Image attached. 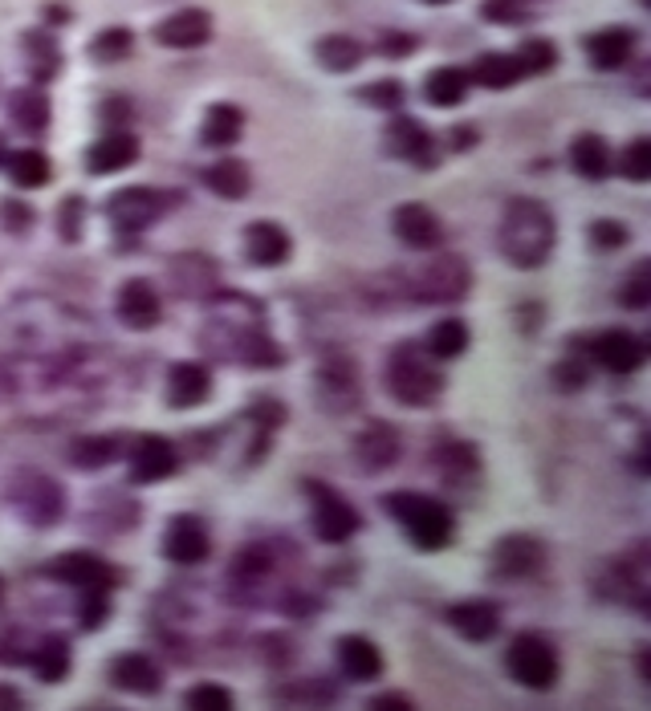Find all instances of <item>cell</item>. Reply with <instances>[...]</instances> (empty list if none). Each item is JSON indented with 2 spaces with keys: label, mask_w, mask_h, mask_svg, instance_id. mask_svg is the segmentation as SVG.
<instances>
[{
  "label": "cell",
  "mask_w": 651,
  "mask_h": 711,
  "mask_svg": "<svg viewBox=\"0 0 651 711\" xmlns=\"http://www.w3.org/2000/svg\"><path fill=\"white\" fill-rule=\"evenodd\" d=\"M554 241H558V224H554L550 208L542 199H513L501 215V232H497V244L505 253L509 265L518 269H542L554 253Z\"/></svg>",
  "instance_id": "1"
},
{
  "label": "cell",
  "mask_w": 651,
  "mask_h": 711,
  "mask_svg": "<svg viewBox=\"0 0 651 711\" xmlns=\"http://www.w3.org/2000/svg\"><path fill=\"white\" fill-rule=\"evenodd\" d=\"M383 512H391L411 537V545H420V549H444L456 533L449 504L420 497V492H391V497H383Z\"/></svg>",
  "instance_id": "2"
},
{
  "label": "cell",
  "mask_w": 651,
  "mask_h": 711,
  "mask_svg": "<svg viewBox=\"0 0 651 711\" xmlns=\"http://www.w3.org/2000/svg\"><path fill=\"white\" fill-rule=\"evenodd\" d=\"M387 391L404 407H432L444 395V374L416 354V346H399L387 362Z\"/></svg>",
  "instance_id": "3"
},
{
  "label": "cell",
  "mask_w": 651,
  "mask_h": 711,
  "mask_svg": "<svg viewBox=\"0 0 651 711\" xmlns=\"http://www.w3.org/2000/svg\"><path fill=\"white\" fill-rule=\"evenodd\" d=\"M9 504H13L33 528L58 525L61 512H66V497H61L58 480H49L42 471H21V476L9 483Z\"/></svg>",
  "instance_id": "4"
},
{
  "label": "cell",
  "mask_w": 651,
  "mask_h": 711,
  "mask_svg": "<svg viewBox=\"0 0 651 711\" xmlns=\"http://www.w3.org/2000/svg\"><path fill=\"white\" fill-rule=\"evenodd\" d=\"M505 671L521 687H530V691H550L554 683H558V654H554V646L546 639L521 634V639L509 642Z\"/></svg>",
  "instance_id": "5"
},
{
  "label": "cell",
  "mask_w": 651,
  "mask_h": 711,
  "mask_svg": "<svg viewBox=\"0 0 651 711\" xmlns=\"http://www.w3.org/2000/svg\"><path fill=\"white\" fill-rule=\"evenodd\" d=\"M468 289H473V269L456 253H440L416 272V301L444 305V301H461Z\"/></svg>",
  "instance_id": "6"
},
{
  "label": "cell",
  "mask_w": 651,
  "mask_h": 711,
  "mask_svg": "<svg viewBox=\"0 0 651 711\" xmlns=\"http://www.w3.org/2000/svg\"><path fill=\"white\" fill-rule=\"evenodd\" d=\"M310 488V500H314V533H318L326 545H342V540H350L354 533H359V512L350 509V500H342L334 488H326V483H305Z\"/></svg>",
  "instance_id": "7"
},
{
  "label": "cell",
  "mask_w": 651,
  "mask_h": 711,
  "mask_svg": "<svg viewBox=\"0 0 651 711\" xmlns=\"http://www.w3.org/2000/svg\"><path fill=\"white\" fill-rule=\"evenodd\" d=\"M163 208H167V196H163L160 187H123V191L111 196L106 215L123 232H139V228L155 224L163 215Z\"/></svg>",
  "instance_id": "8"
},
{
  "label": "cell",
  "mask_w": 651,
  "mask_h": 711,
  "mask_svg": "<svg viewBox=\"0 0 651 711\" xmlns=\"http://www.w3.org/2000/svg\"><path fill=\"white\" fill-rule=\"evenodd\" d=\"M49 573L58 578V582L73 585V590H115L123 582V573H118L106 557L98 553H61Z\"/></svg>",
  "instance_id": "9"
},
{
  "label": "cell",
  "mask_w": 651,
  "mask_h": 711,
  "mask_svg": "<svg viewBox=\"0 0 651 711\" xmlns=\"http://www.w3.org/2000/svg\"><path fill=\"white\" fill-rule=\"evenodd\" d=\"M546 566V545L530 533H509L492 545V569L501 578H530Z\"/></svg>",
  "instance_id": "10"
},
{
  "label": "cell",
  "mask_w": 651,
  "mask_h": 711,
  "mask_svg": "<svg viewBox=\"0 0 651 711\" xmlns=\"http://www.w3.org/2000/svg\"><path fill=\"white\" fill-rule=\"evenodd\" d=\"M591 358L611 374H636L648 362V346L627 329H607L591 341Z\"/></svg>",
  "instance_id": "11"
},
{
  "label": "cell",
  "mask_w": 651,
  "mask_h": 711,
  "mask_svg": "<svg viewBox=\"0 0 651 711\" xmlns=\"http://www.w3.org/2000/svg\"><path fill=\"white\" fill-rule=\"evenodd\" d=\"M179 468V452L175 443H167L163 435H139L130 447V480L135 483H155L167 480Z\"/></svg>",
  "instance_id": "12"
},
{
  "label": "cell",
  "mask_w": 651,
  "mask_h": 711,
  "mask_svg": "<svg viewBox=\"0 0 651 711\" xmlns=\"http://www.w3.org/2000/svg\"><path fill=\"white\" fill-rule=\"evenodd\" d=\"M208 549H212V540H208V528H204L200 516H175L172 525H167V537H163V553L172 557L175 566H200L208 561Z\"/></svg>",
  "instance_id": "13"
},
{
  "label": "cell",
  "mask_w": 651,
  "mask_h": 711,
  "mask_svg": "<svg viewBox=\"0 0 651 711\" xmlns=\"http://www.w3.org/2000/svg\"><path fill=\"white\" fill-rule=\"evenodd\" d=\"M160 317H163V301L151 281L130 277V281L118 289V322H123V326L151 329V326H160Z\"/></svg>",
  "instance_id": "14"
},
{
  "label": "cell",
  "mask_w": 651,
  "mask_h": 711,
  "mask_svg": "<svg viewBox=\"0 0 651 711\" xmlns=\"http://www.w3.org/2000/svg\"><path fill=\"white\" fill-rule=\"evenodd\" d=\"M399 452H404V443H399V431L387 423H371L362 427L359 435H354V459H359L362 471H387L399 464Z\"/></svg>",
  "instance_id": "15"
},
{
  "label": "cell",
  "mask_w": 651,
  "mask_h": 711,
  "mask_svg": "<svg viewBox=\"0 0 651 711\" xmlns=\"http://www.w3.org/2000/svg\"><path fill=\"white\" fill-rule=\"evenodd\" d=\"M212 395V370L204 362H175L167 370V403L175 411H188V407H200Z\"/></svg>",
  "instance_id": "16"
},
{
  "label": "cell",
  "mask_w": 651,
  "mask_h": 711,
  "mask_svg": "<svg viewBox=\"0 0 651 711\" xmlns=\"http://www.w3.org/2000/svg\"><path fill=\"white\" fill-rule=\"evenodd\" d=\"M293 253L290 232L274 220H253L245 228V256L260 269H274V265H286V256Z\"/></svg>",
  "instance_id": "17"
},
{
  "label": "cell",
  "mask_w": 651,
  "mask_h": 711,
  "mask_svg": "<svg viewBox=\"0 0 651 711\" xmlns=\"http://www.w3.org/2000/svg\"><path fill=\"white\" fill-rule=\"evenodd\" d=\"M391 224H395V236L407 248H435L444 241V228H440L432 208H423V203H399L395 215H391Z\"/></svg>",
  "instance_id": "18"
},
{
  "label": "cell",
  "mask_w": 651,
  "mask_h": 711,
  "mask_svg": "<svg viewBox=\"0 0 651 711\" xmlns=\"http://www.w3.org/2000/svg\"><path fill=\"white\" fill-rule=\"evenodd\" d=\"M208 37H212V16L204 9H184V13H172L155 25V42L167 45V49H196Z\"/></svg>",
  "instance_id": "19"
},
{
  "label": "cell",
  "mask_w": 651,
  "mask_h": 711,
  "mask_svg": "<svg viewBox=\"0 0 651 711\" xmlns=\"http://www.w3.org/2000/svg\"><path fill=\"white\" fill-rule=\"evenodd\" d=\"M135 159H139V139H135L130 130L115 127L111 135H102V139L86 151V167L94 171V175H115V171L130 167Z\"/></svg>",
  "instance_id": "20"
},
{
  "label": "cell",
  "mask_w": 651,
  "mask_h": 711,
  "mask_svg": "<svg viewBox=\"0 0 651 711\" xmlns=\"http://www.w3.org/2000/svg\"><path fill=\"white\" fill-rule=\"evenodd\" d=\"M111 683L135 696H155L163 687V671L151 654H118L111 663Z\"/></svg>",
  "instance_id": "21"
},
{
  "label": "cell",
  "mask_w": 651,
  "mask_h": 711,
  "mask_svg": "<svg viewBox=\"0 0 651 711\" xmlns=\"http://www.w3.org/2000/svg\"><path fill=\"white\" fill-rule=\"evenodd\" d=\"M449 626L468 642H489L501 630V610L489 602H461L449 610Z\"/></svg>",
  "instance_id": "22"
},
{
  "label": "cell",
  "mask_w": 651,
  "mask_h": 711,
  "mask_svg": "<svg viewBox=\"0 0 651 711\" xmlns=\"http://www.w3.org/2000/svg\"><path fill=\"white\" fill-rule=\"evenodd\" d=\"M387 151L391 155L407 159V163H420V167H432V135L423 123L416 118H395L387 127Z\"/></svg>",
  "instance_id": "23"
},
{
  "label": "cell",
  "mask_w": 651,
  "mask_h": 711,
  "mask_svg": "<svg viewBox=\"0 0 651 711\" xmlns=\"http://www.w3.org/2000/svg\"><path fill=\"white\" fill-rule=\"evenodd\" d=\"M636 54V33L631 28H598L594 37H586V57L598 70H623Z\"/></svg>",
  "instance_id": "24"
},
{
  "label": "cell",
  "mask_w": 651,
  "mask_h": 711,
  "mask_svg": "<svg viewBox=\"0 0 651 711\" xmlns=\"http://www.w3.org/2000/svg\"><path fill=\"white\" fill-rule=\"evenodd\" d=\"M338 663L347 671L350 679L359 683H371L383 675V654L371 639H362V634H347V639H338Z\"/></svg>",
  "instance_id": "25"
},
{
  "label": "cell",
  "mask_w": 651,
  "mask_h": 711,
  "mask_svg": "<svg viewBox=\"0 0 651 711\" xmlns=\"http://www.w3.org/2000/svg\"><path fill=\"white\" fill-rule=\"evenodd\" d=\"M172 277H175V289H179L184 298H204V293L217 289V265H212L208 256H191V253L175 256Z\"/></svg>",
  "instance_id": "26"
},
{
  "label": "cell",
  "mask_w": 651,
  "mask_h": 711,
  "mask_svg": "<svg viewBox=\"0 0 651 711\" xmlns=\"http://www.w3.org/2000/svg\"><path fill=\"white\" fill-rule=\"evenodd\" d=\"M241 130H245V110L232 106V102H217L212 110L204 114L200 139L208 147H232V142L241 139Z\"/></svg>",
  "instance_id": "27"
},
{
  "label": "cell",
  "mask_w": 651,
  "mask_h": 711,
  "mask_svg": "<svg viewBox=\"0 0 651 711\" xmlns=\"http://www.w3.org/2000/svg\"><path fill=\"white\" fill-rule=\"evenodd\" d=\"M204 184L212 187L220 199H245L248 187H253V171L241 159H220V163L204 171Z\"/></svg>",
  "instance_id": "28"
},
{
  "label": "cell",
  "mask_w": 651,
  "mask_h": 711,
  "mask_svg": "<svg viewBox=\"0 0 651 711\" xmlns=\"http://www.w3.org/2000/svg\"><path fill=\"white\" fill-rule=\"evenodd\" d=\"M33 675L42 683H61L70 675V642L61 639V634H49L33 646V658H30Z\"/></svg>",
  "instance_id": "29"
},
{
  "label": "cell",
  "mask_w": 651,
  "mask_h": 711,
  "mask_svg": "<svg viewBox=\"0 0 651 711\" xmlns=\"http://www.w3.org/2000/svg\"><path fill=\"white\" fill-rule=\"evenodd\" d=\"M521 78H525V70H521L518 54H485V57H477V66L468 73V82H480V85H489V90H509V85H518Z\"/></svg>",
  "instance_id": "30"
},
{
  "label": "cell",
  "mask_w": 651,
  "mask_h": 711,
  "mask_svg": "<svg viewBox=\"0 0 651 711\" xmlns=\"http://www.w3.org/2000/svg\"><path fill=\"white\" fill-rule=\"evenodd\" d=\"M570 167L579 171L582 179H607L611 175V147L598 135H579L570 147Z\"/></svg>",
  "instance_id": "31"
},
{
  "label": "cell",
  "mask_w": 651,
  "mask_h": 711,
  "mask_svg": "<svg viewBox=\"0 0 651 711\" xmlns=\"http://www.w3.org/2000/svg\"><path fill=\"white\" fill-rule=\"evenodd\" d=\"M423 94H428V102H432V106L449 110V106L464 102V94H468V70L440 66V70H432V78L423 82Z\"/></svg>",
  "instance_id": "32"
},
{
  "label": "cell",
  "mask_w": 651,
  "mask_h": 711,
  "mask_svg": "<svg viewBox=\"0 0 651 711\" xmlns=\"http://www.w3.org/2000/svg\"><path fill=\"white\" fill-rule=\"evenodd\" d=\"M423 350H428L432 358H440V362L464 354V350H468V326H464L461 317H444V322H435V326L428 329Z\"/></svg>",
  "instance_id": "33"
},
{
  "label": "cell",
  "mask_w": 651,
  "mask_h": 711,
  "mask_svg": "<svg viewBox=\"0 0 651 711\" xmlns=\"http://www.w3.org/2000/svg\"><path fill=\"white\" fill-rule=\"evenodd\" d=\"M9 114L25 135H42L49 127V102H45L42 90H16L9 98Z\"/></svg>",
  "instance_id": "34"
},
{
  "label": "cell",
  "mask_w": 651,
  "mask_h": 711,
  "mask_svg": "<svg viewBox=\"0 0 651 711\" xmlns=\"http://www.w3.org/2000/svg\"><path fill=\"white\" fill-rule=\"evenodd\" d=\"M314 54H318V61L330 73H347L362 61V45L354 37H347V33H330V37H322Z\"/></svg>",
  "instance_id": "35"
},
{
  "label": "cell",
  "mask_w": 651,
  "mask_h": 711,
  "mask_svg": "<svg viewBox=\"0 0 651 711\" xmlns=\"http://www.w3.org/2000/svg\"><path fill=\"white\" fill-rule=\"evenodd\" d=\"M4 163H9V179H13L16 187H45V184H49V175H54L49 159H45L42 151H33V147H25V151H13Z\"/></svg>",
  "instance_id": "36"
},
{
  "label": "cell",
  "mask_w": 651,
  "mask_h": 711,
  "mask_svg": "<svg viewBox=\"0 0 651 711\" xmlns=\"http://www.w3.org/2000/svg\"><path fill=\"white\" fill-rule=\"evenodd\" d=\"M334 395L342 398L338 411L350 407L354 395H359V374H354V366H350L347 358H330V362L322 366V398H334Z\"/></svg>",
  "instance_id": "37"
},
{
  "label": "cell",
  "mask_w": 651,
  "mask_h": 711,
  "mask_svg": "<svg viewBox=\"0 0 651 711\" xmlns=\"http://www.w3.org/2000/svg\"><path fill=\"white\" fill-rule=\"evenodd\" d=\"M115 452H118L115 435H82V440L70 447V459L78 468L94 471V468H106V464L115 459Z\"/></svg>",
  "instance_id": "38"
},
{
  "label": "cell",
  "mask_w": 651,
  "mask_h": 711,
  "mask_svg": "<svg viewBox=\"0 0 651 711\" xmlns=\"http://www.w3.org/2000/svg\"><path fill=\"white\" fill-rule=\"evenodd\" d=\"M619 171L627 179H636V184H648L651 179V139L627 142L619 155Z\"/></svg>",
  "instance_id": "39"
},
{
  "label": "cell",
  "mask_w": 651,
  "mask_h": 711,
  "mask_svg": "<svg viewBox=\"0 0 651 711\" xmlns=\"http://www.w3.org/2000/svg\"><path fill=\"white\" fill-rule=\"evenodd\" d=\"M130 49H135L130 28H106V33H98V37L90 42V57H98V61H123Z\"/></svg>",
  "instance_id": "40"
},
{
  "label": "cell",
  "mask_w": 651,
  "mask_h": 711,
  "mask_svg": "<svg viewBox=\"0 0 651 711\" xmlns=\"http://www.w3.org/2000/svg\"><path fill=\"white\" fill-rule=\"evenodd\" d=\"M269 569H274V557H269V549H260V545H248V549H241V553H236V561H232V573H236L241 582H248V585H257Z\"/></svg>",
  "instance_id": "41"
},
{
  "label": "cell",
  "mask_w": 651,
  "mask_h": 711,
  "mask_svg": "<svg viewBox=\"0 0 651 711\" xmlns=\"http://www.w3.org/2000/svg\"><path fill=\"white\" fill-rule=\"evenodd\" d=\"M619 301L627 305V310H648V305H651V269H648V260H639L636 272L619 284Z\"/></svg>",
  "instance_id": "42"
},
{
  "label": "cell",
  "mask_w": 651,
  "mask_h": 711,
  "mask_svg": "<svg viewBox=\"0 0 651 711\" xmlns=\"http://www.w3.org/2000/svg\"><path fill=\"white\" fill-rule=\"evenodd\" d=\"M521 70L525 73H546L558 66V49H554V42H542V37H530V42H521Z\"/></svg>",
  "instance_id": "43"
},
{
  "label": "cell",
  "mask_w": 651,
  "mask_h": 711,
  "mask_svg": "<svg viewBox=\"0 0 651 711\" xmlns=\"http://www.w3.org/2000/svg\"><path fill=\"white\" fill-rule=\"evenodd\" d=\"M191 711H229L232 708V691L229 687H220V683H200V687H191L188 696H184Z\"/></svg>",
  "instance_id": "44"
},
{
  "label": "cell",
  "mask_w": 651,
  "mask_h": 711,
  "mask_svg": "<svg viewBox=\"0 0 651 711\" xmlns=\"http://www.w3.org/2000/svg\"><path fill=\"white\" fill-rule=\"evenodd\" d=\"M435 459H440V468L449 471V476H461V471H477V447H468V443H444L440 452H435Z\"/></svg>",
  "instance_id": "45"
},
{
  "label": "cell",
  "mask_w": 651,
  "mask_h": 711,
  "mask_svg": "<svg viewBox=\"0 0 651 711\" xmlns=\"http://www.w3.org/2000/svg\"><path fill=\"white\" fill-rule=\"evenodd\" d=\"M480 16H485L489 25H518V21L530 16V9H525V0H485V4H480Z\"/></svg>",
  "instance_id": "46"
},
{
  "label": "cell",
  "mask_w": 651,
  "mask_h": 711,
  "mask_svg": "<svg viewBox=\"0 0 651 711\" xmlns=\"http://www.w3.org/2000/svg\"><path fill=\"white\" fill-rule=\"evenodd\" d=\"M359 98L371 102V106H379V110H391V106H399V102H404V85L395 82V78H383V82L362 85Z\"/></svg>",
  "instance_id": "47"
},
{
  "label": "cell",
  "mask_w": 651,
  "mask_h": 711,
  "mask_svg": "<svg viewBox=\"0 0 651 711\" xmlns=\"http://www.w3.org/2000/svg\"><path fill=\"white\" fill-rule=\"evenodd\" d=\"M106 606H111V590H82V626L86 630H94V626H102V618H106Z\"/></svg>",
  "instance_id": "48"
},
{
  "label": "cell",
  "mask_w": 651,
  "mask_h": 711,
  "mask_svg": "<svg viewBox=\"0 0 651 711\" xmlns=\"http://www.w3.org/2000/svg\"><path fill=\"white\" fill-rule=\"evenodd\" d=\"M82 212H86L82 196H70L66 203H61L58 224H61V236H66V241H78V236H82Z\"/></svg>",
  "instance_id": "49"
},
{
  "label": "cell",
  "mask_w": 651,
  "mask_h": 711,
  "mask_svg": "<svg viewBox=\"0 0 651 711\" xmlns=\"http://www.w3.org/2000/svg\"><path fill=\"white\" fill-rule=\"evenodd\" d=\"M30 57L37 61V73H42V78H54V70H58V49H54V42H49L45 33L30 37Z\"/></svg>",
  "instance_id": "50"
},
{
  "label": "cell",
  "mask_w": 651,
  "mask_h": 711,
  "mask_svg": "<svg viewBox=\"0 0 651 711\" xmlns=\"http://www.w3.org/2000/svg\"><path fill=\"white\" fill-rule=\"evenodd\" d=\"M591 241L598 244V248H623V244H627V224H619V220H594Z\"/></svg>",
  "instance_id": "51"
},
{
  "label": "cell",
  "mask_w": 651,
  "mask_h": 711,
  "mask_svg": "<svg viewBox=\"0 0 651 711\" xmlns=\"http://www.w3.org/2000/svg\"><path fill=\"white\" fill-rule=\"evenodd\" d=\"M0 220L9 224V232H25V228L33 224V212L21 203V199H4V203H0Z\"/></svg>",
  "instance_id": "52"
},
{
  "label": "cell",
  "mask_w": 651,
  "mask_h": 711,
  "mask_svg": "<svg viewBox=\"0 0 651 711\" xmlns=\"http://www.w3.org/2000/svg\"><path fill=\"white\" fill-rule=\"evenodd\" d=\"M554 378H558V386H566V391H579V386L591 378V370H586V362H579V358H566Z\"/></svg>",
  "instance_id": "53"
},
{
  "label": "cell",
  "mask_w": 651,
  "mask_h": 711,
  "mask_svg": "<svg viewBox=\"0 0 651 711\" xmlns=\"http://www.w3.org/2000/svg\"><path fill=\"white\" fill-rule=\"evenodd\" d=\"M411 49H416V42L404 37V33H387V37L379 42V54L383 57H404V54H411Z\"/></svg>",
  "instance_id": "54"
},
{
  "label": "cell",
  "mask_w": 651,
  "mask_h": 711,
  "mask_svg": "<svg viewBox=\"0 0 651 711\" xmlns=\"http://www.w3.org/2000/svg\"><path fill=\"white\" fill-rule=\"evenodd\" d=\"M371 708H379V711H387V708L407 711V708H411V699H407V696H379L375 703H371Z\"/></svg>",
  "instance_id": "55"
},
{
  "label": "cell",
  "mask_w": 651,
  "mask_h": 711,
  "mask_svg": "<svg viewBox=\"0 0 651 711\" xmlns=\"http://www.w3.org/2000/svg\"><path fill=\"white\" fill-rule=\"evenodd\" d=\"M473 142H477V130H473V127L452 130V147H456V151H464V147H473Z\"/></svg>",
  "instance_id": "56"
},
{
  "label": "cell",
  "mask_w": 651,
  "mask_h": 711,
  "mask_svg": "<svg viewBox=\"0 0 651 711\" xmlns=\"http://www.w3.org/2000/svg\"><path fill=\"white\" fill-rule=\"evenodd\" d=\"M102 114H106V118H130V102L127 98H111Z\"/></svg>",
  "instance_id": "57"
},
{
  "label": "cell",
  "mask_w": 651,
  "mask_h": 711,
  "mask_svg": "<svg viewBox=\"0 0 651 711\" xmlns=\"http://www.w3.org/2000/svg\"><path fill=\"white\" fill-rule=\"evenodd\" d=\"M0 708H21V696L13 687H0Z\"/></svg>",
  "instance_id": "58"
},
{
  "label": "cell",
  "mask_w": 651,
  "mask_h": 711,
  "mask_svg": "<svg viewBox=\"0 0 651 711\" xmlns=\"http://www.w3.org/2000/svg\"><path fill=\"white\" fill-rule=\"evenodd\" d=\"M0 163H4V139H0Z\"/></svg>",
  "instance_id": "59"
},
{
  "label": "cell",
  "mask_w": 651,
  "mask_h": 711,
  "mask_svg": "<svg viewBox=\"0 0 651 711\" xmlns=\"http://www.w3.org/2000/svg\"><path fill=\"white\" fill-rule=\"evenodd\" d=\"M428 4H449V0H428Z\"/></svg>",
  "instance_id": "60"
},
{
  "label": "cell",
  "mask_w": 651,
  "mask_h": 711,
  "mask_svg": "<svg viewBox=\"0 0 651 711\" xmlns=\"http://www.w3.org/2000/svg\"><path fill=\"white\" fill-rule=\"evenodd\" d=\"M0 594H4V585H0Z\"/></svg>",
  "instance_id": "61"
}]
</instances>
